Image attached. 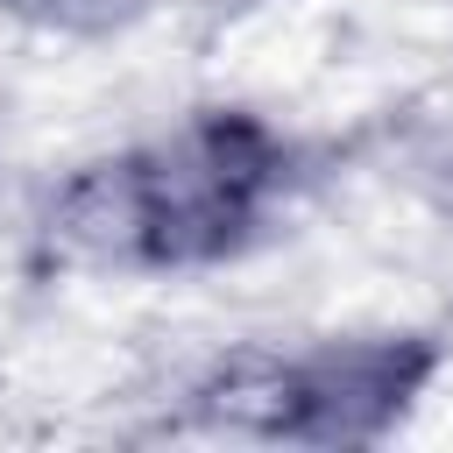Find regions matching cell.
Wrapping results in <instances>:
<instances>
[{
	"label": "cell",
	"mask_w": 453,
	"mask_h": 453,
	"mask_svg": "<svg viewBox=\"0 0 453 453\" xmlns=\"http://www.w3.org/2000/svg\"><path fill=\"white\" fill-rule=\"evenodd\" d=\"M418 361H403L396 347H347L326 354L311 368H297L283 382V425L290 432H319V439H347V432H375L403 389H411Z\"/></svg>",
	"instance_id": "cell-2"
},
{
	"label": "cell",
	"mask_w": 453,
	"mask_h": 453,
	"mask_svg": "<svg viewBox=\"0 0 453 453\" xmlns=\"http://www.w3.org/2000/svg\"><path fill=\"white\" fill-rule=\"evenodd\" d=\"M14 7L21 21H42V28H71V35H92V28H113L120 14H134V0H0Z\"/></svg>",
	"instance_id": "cell-3"
},
{
	"label": "cell",
	"mask_w": 453,
	"mask_h": 453,
	"mask_svg": "<svg viewBox=\"0 0 453 453\" xmlns=\"http://www.w3.org/2000/svg\"><path fill=\"white\" fill-rule=\"evenodd\" d=\"M269 184V142L248 120H205L78 177L64 198V234L113 262H198L248 234Z\"/></svg>",
	"instance_id": "cell-1"
}]
</instances>
